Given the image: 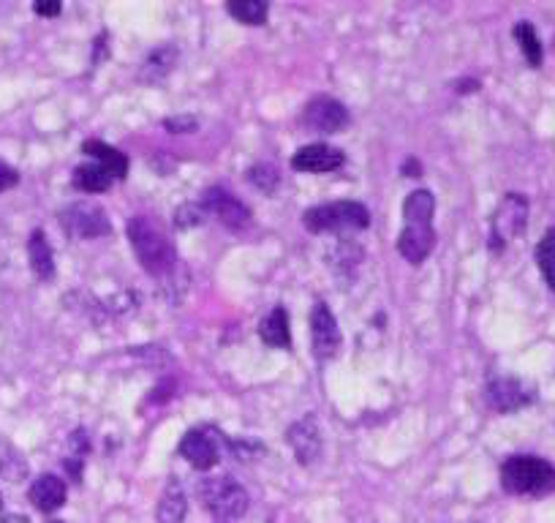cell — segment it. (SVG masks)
Here are the masks:
<instances>
[{
  "label": "cell",
  "instance_id": "obj_23",
  "mask_svg": "<svg viewBox=\"0 0 555 523\" xmlns=\"http://www.w3.org/2000/svg\"><path fill=\"white\" fill-rule=\"evenodd\" d=\"M436 213V200L430 191L420 189L411 191L403 202V218L405 224H434Z\"/></svg>",
  "mask_w": 555,
  "mask_h": 523
},
{
  "label": "cell",
  "instance_id": "obj_12",
  "mask_svg": "<svg viewBox=\"0 0 555 523\" xmlns=\"http://www.w3.org/2000/svg\"><path fill=\"white\" fill-rule=\"evenodd\" d=\"M180 456L199 472H210L218 461H221V450H218V439L207 429H194L180 439L178 447Z\"/></svg>",
  "mask_w": 555,
  "mask_h": 523
},
{
  "label": "cell",
  "instance_id": "obj_6",
  "mask_svg": "<svg viewBox=\"0 0 555 523\" xmlns=\"http://www.w3.org/2000/svg\"><path fill=\"white\" fill-rule=\"evenodd\" d=\"M528 224V200L522 194H506L501 205L495 207L493 221H490V248L504 251L509 240L526 232Z\"/></svg>",
  "mask_w": 555,
  "mask_h": 523
},
{
  "label": "cell",
  "instance_id": "obj_34",
  "mask_svg": "<svg viewBox=\"0 0 555 523\" xmlns=\"http://www.w3.org/2000/svg\"><path fill=\"white\" fill-rule=\"evenodd\" d=\"M403 173H414V175H411V178H420V164L411 162V158H409V162L403 164Z\"/></svg>",
  "mask_w": 555,
  "mask_h": 523
},
{
  "label": "cell",
  "instance_id": "obj_28",
  "mask_svg": "<svg viewBox=\"0 0 555 523\" xmlns=\"http://www.w3.org/2000/svg\"><path fill=\"white\" fill-rule=\"evenodd\" d=\"M207 218V213H205V207L199 205V202H191V205H183L178 211V216H175V224H178V227H199L202 221H205Z\"/></svg>",
  "mask_w": 555,
  "mask_h": 523
},
{
  "label": "cell",
  "instance_id": "obj_4",
  "mask_svg": "<svg viewBox=\"0 0 555 523\" xmlns=\"http://www.w3.org/2000/svg\"><path fill=\"white\" fill-rule=\"evenodd\" d=\"M196 496H199V505L210 512L216 523L240 521L250 507L248 490L237 480L229 477V474L205 477L199 483V488H196Z\"/></svg>",
  "mask_w": 555,
  "mask_h": 523
},
{
  "label": "cell",
  "instance_id": "obj_21",
  "mask_svg": "<svg viewBox=\"0 0 555 523\" xmlns=\"http://www.w3.org/2000/svg\"><path fill=\"white\" fill-rule=\"evenodd\" d=\"M112 183H115L112 175L99 164H82L72 175V186L77 191H85V194H104V191L112 189Z\"/></svg>",
  "mask_w": 555,
  "mask_h": 523
},
{
  "label": "cell",
  "instance_id": "obj_25",
  "mask_svg": "<svg viewBox=\"0 0 555 523\" xmlns=\"http://www.w3.org/2000/svg\"><path fill=\"white\" fill-rule=\"evenodd\" d=\"M227 12L243 25H264L270 7L264 0H229Z\"/></svg>",
  "mask_w": 555,
  "mask_h": 523
},
{
  "label": "cell",
  "instance_id": "obj_29",
  "mask_svg": "<svg viewBox=\"0 0 555 523\" xmlns=\"http://www.w3.org/2000/svg\"><path fill=\"white\" fill-rule=\"evenodd\" d=\"M164 128H167L169 135H191L199 128V120L194 115H175L164 120Z\"/></svg>",
  "mask_w": 555,
  "mask_h": 523
},
{
  "label": "cell",
  "instance_id": "obj_15",
  "mask_svg": "<svg viewBox=\"0 0 555 523\" xmlns=\"http://www.w3.org/2000/svg\"><path fill=\"white\" fill-rule=\"evenodd\" d=\"M436 245L434 224H405L398 238V251L411 265H423Z\"/></svg>",
  "mask_w": 555,
  "mask_h": 523
},
{
  "label": "cell",
  "instance_id": "obj_1",
  "mask_svg": "<svg viewBox=\"0 0 555 523\" xmlns=\"http://www.w3.org/2000/svg\"><path fill=\"white\" fill-rule=\"evenodd\" d=\"M126 234L145 273H151L153 279H167L172 273L175 265H178V251H175L167 229L156 218L133 216L126 224Z\"/></svg>",
  "mask_w": 555,
  "mask_h": 523
},
{
  "label": "cell",
  "instance_id": "obj_35",
  "mask_svg": "<svg viewBox=\"0 0 555 523\" xmlns=\"http://www.w3.org/2000/svg\"><path fill=\"white\" fill-rule=\"evenodd\" d=\"M3 510H7V501H3V490H0V518L7 515V512H3Z\"/></svg>",
  "mask_w": 555,
  "mask_h": 523
},
{
  "label": "cell",
  "instance_id": "obj_14",
  "mask_svg": "<svg viewBox=\"0 0 555 523\" xmlns=\"http://www.w3.org/2000/svg\"><path fill=\"white\" fill-rule=\"evenodd\" d=\"M28 499H30V505L36 507V510L44 512V515H52V512L61 510V507L66 505V499H68L66 480L57 477V474H52V472L39 474V477L30 483Z\"/></svg>",
  "mask_w": 555,
  "mask_h": 523
},
{
  "label": "cell",
  "instance_id": "obj_11",
  "mask_svg": "<svg viewBox=\"0 0 555 523\" xmlns=\"http://www.w3.org/2000/svg\"><path fill=\"white\" fill-rule=\"evenodd\" d=\"M286 442L295 450L297 463L302 467H311L319 456H322V425H319L317 414H306L302 420H297L289 431H286Z\"/></svg>",
  "mask_w": 555,
  "mask_h": 523
},
{
  "label": "cell",
  "instance_id": "obj_27",
  "mask_svg": "<svg viewBox=\"0 0 555 523\" xmlns=\"http://www.w3.org/2000/svg\"><path fill=\"white\" fill-rule=\"evenodd\" d=\"M537 265H539V270H542L547 286L553 290V295H555V240L542 238V243L537 245Z\"/></svg>",
  "mask_w": 555,
  "mask_h": 523
},
{
  "label": "cell",
  "instance_id": "obj_24",
  "mask_svg": "<svg viewBox=\"0 0 555 523\" xmlns=\"http://www.w3.org/2000/svg\"><path fill=\"white\" fill-rule=\"evenodd\" d=\"M512 34H515V41H517V47H520V52H522V58H526L528 66L531 68L542 66L544 50H542V41H539L537 28L522 20V23L515 25V30H512Z\"/></svg>",
  "mask_w": 555,
  "mask_h": 523
},
{
  "label": "cell",
  "instance_id": "obj_7",
  "mask_svg": "<svg viewBox=\"0 0 555 523\" xmlns=\"http://www.w3.org/2000/svg\"><path fill=\"white\" fill-rule=\"evenodd\" d=\"M300 126L308 135H338L349 126V110L333 95H317L302 110Z\"/></svg>",
  "mask_w": 555,
  "mask_h": 523
},
{
  "label": "cell",
  "instance_id": "obj_17",
  "mask_svg": "<svg viewBox=\"0 0 555 523\" xmlns=\"http://www.w3.org/2000/svg\"><path fill=\"white\" fill-rule=\"evenodd\" d=\"M82 153H85V156L93 158V164L104 167L106 173L112 175V180H126V175H128V156H126V153H120L117 148L106 145V142H101V140H85L82 142Z\"/></svg>",
  "mask_w": 555,
  "mask_h": 523
},
{
  "label": "cell",
  "instance_id": "obj_8",
  "mask_svg": "<svg viewBox=\"0 0 555 523\" xmlns=\"http://www.w3.org/2000/svg\"><path fill=\"white\" fill-rule=\"evenodd\" d=\"M533 398H537V393H533L531 384L515 377L493 379L488 384V390H485V401L499 414H512L517 409H526L528 404H533Z\"/></svg>",
  "mask_w": 555,
  "mask_h": 523
},
{
  "label": "cell",
  "instance_id": "obj_18",
  "mask_svg": "<svg viewBox=\"0 0 555 523\" xmlns=\"http://www.w3.org/2000/svg\"><path fill=\"white\" fill-rule=\"evenodd\" d=\"M28 262L30 270L39 281H52L55 279V254H52V245L47 240V234L41 229H34L28 238Z\"/></svg>",
  "mask_w": 555,
  "mask_h": 523
},
{
  "label": "cell",
  "instance_id": "obj_2",
  "mask_svg": "<svg viewBox=\"0 0 555 523\" xmlns=\"http://www.w3.org/2000/svg\"><path fill=\"white\" fill-rule=\"evenodd\" d=\"M501 488L512 496H547L555 490V467L539 456H509L501 463Z\"/></svg>",
  "mask_w": 555,
  "mask_h": 523
},
{
  "label": "cell",
  "instance_id": "obj_30",
  "mask_svg": "<svg viewBox=\"0 0 555 523\" xmlns=\"http://www.w3.org/2000/svg\"><path fill=\"white\" fill-rule=\"evenodd\" d=\"M88 450H90L88 431L77 429L72 436H68V456L66 458H79V461H85Z\"/></svg>",
  "mask_w": 555,
  "mask_h": 523
},
{
  "label": "cell",
  "instance_id": "obj_16",
  "mask_svg": "<svg viewBox=\"0 0 555 523\" xmlns=\"http://www.w3.org/2000/svg\"><path fill=\"white\" fill-rule=\"evenodd\" d=\"M189 515V496L180 477H169L156 505V523H185Z\"/></svg>",
  "mask_w": 555,
  "mask_h": 523
},
{
  "label": "cell",
  "instance_id": "obj_13",
  "mask_svg": "<svg viewBox=\"0 0 555 523\" xmlns=\"http://www.w3.org/2000/svg\"><path fill=\"white\" fill-rule=\"evenodd\" d=\"M346 156L344 151L333 145H324V142H313V145L300 148V151L292 156V167L297 173H308V175H327L335 173V169L344 167Z\"/></svg>",
  "mask_w": 555,
  "mask_h": 523
},
{
  "label": "cell",
  "instance_id": "obj_3",
  "mask_svg": "<svg viewBox=\"0 0 555 523\" xmlns=\"http://www.w3.org/2000/svg\"><path fill=\"white\" fill-rule=\"evenodd\" d=\"M302 227L313 234H351L371 227V211L362 202H327L302 213Z\"/></svg>",
  "mask_w": 555,
  "mask_h": 523
},
{
  "label": "cell",
  "instance_id": "obj_32",
  "mask_svg": "<svg viewBox=\"0 0 555 523\" xmlns=\"http://www.w3.org/2000/svg\"><path fill=\"white\" fill-rule=\"evenodd\" d=\"M34 12L39 14V17H57V14L63 12V7L57 0H52V3H34Z\"/></svg>",
  "mask_w": 555,
  "mask_h": 523
},
{
  "label": "cell",
  "instance_id": "obj_33",
  "mask_svg": "<svg viewBox=\"0 0 555 523\" xmlns=\"http://www.w3.org/2000/svg\"><path fill=\"white\" fill-rule=\"evenodd\" d=\"M0 523H30L28 515H20V512H12V515H3Z\"/></svg>",
  "mask_w": 555,
  "mask_h": 523
},
{
  "label": "cell",
  "instance_id": "obj_5",
  "mask_svg": "<svg viewBox=\"0 0 555 523\" xmlns=\"http://www.w3.org/2000/svg\"><path fill=\"white\" fill-rule=\"evenodd\" d=\"M61 227L68 238L74 240H93V238H106L112 232V224L106 218L104 207L95 205L90 200H79L74 205L63 207L61 211Z\"/></svg>",
  "mask_w": 555,
  "mask_h": 523
},
{
  "label": "cell",
  "instance_id": "obj_10",
  "mask_svg": "<svg viewBox=\"0 0 555 523\" xmlns=\"http://www.w3.org/2000/svg\"><path fill=\"white\" fill-rule=\"evenodd\" d=\"M311 344L317 360H330L340 349V328L335 314L330 311L327 303H317L311 311Z\"/></svg>",
  "mask_w": 555,
  "mask_h": 523
},
{
  "label": "cell",
  "instance_id": "obj_31",
  "mask_svg": "<svg viewBox=\"0 0 555 523\" xmlns=\"http://www.w3.org/2000/svg\"><path fill=\"white\" fill-rule=\"evenodd\" d=\"M20 183V173L14 167H9L7 162H0V194Z\"/></svg>",
  "mask_w": 555,
  "mask_h": 523
},
{
  "label": "cell",
  "instance_id": "obj_26",
  "mask_svg": "<svg viewBox=\"0 0 555 523\" xmlns=\"http://www.w3.org/2000/svg\"><path fill=\"white\" fill-rule=\"evenodd\" d=\"M245 178H248V183L254 186V189H259L261 194H275L278 183H281V173L267 162L254 164V167L245 173Z\"/></svg>",
  "mask_w": 555,
  "mask_h": 523
},
{
  "label": "cell",
  "instance_id": "obj_19",
  "mask_svg": "<svg viewBox=\"0 0 555 523\" xmlns=\"http://www.w3.org/2000/svg\"><path fill=\"white\" fill-rule=\"evenodd\" d=\"M259 339L267 346H278V349H289L292 346V328H289V314L286 308L275 306L259 324Z\"/></svg>",
  "mask_w": 555,
  "mask_h": 523
},
{
  "label": "cell",
  "instance_id": "obj_37",
  "mask_svg": "<svg viewBox=\"0 0 555 523\" xmlns=\"http://www.w3.org/2000/svg\"><path fill=\"white\" fill-rule=\"evenodd\" d=\"M50 523H66V521H57V518H52V521Z\"/></svg>",
  "mask_w": 555,
  "mask_h": 523
},
{
  "label": "cell",
  "instance_id": "obj_36",
  "mask_svg": "<svg viewBox=\"0 0 555 523\" xmlns=\"http://www.w3.org/2000/svg\"><path fill=\"white\" fill-rule=\"evenodd\" d=\"M544 238H550V240H555V227H553V229H547V234H544Z\"/></svg>",
  "mask_w": 555,
  "mask_h": 523
},
{
  "label": "cell",
  "instance_id": "obj_9",
  "mask_svg": "<svg viewBox=\"0 0 555 523\" xmlns=\"http://www.w3.org/2000/svg\"><path fill=\"white\" fill-rule=\"evenodd\" d=\"M202 207H205L207 216H216L232 232H243L250 227V211L237 200V196L229 194L223 186H212L202 194Z\"/></svg>",
  "mask_w": 555,
  "mask_h": 523
},
{
  "label": "cell",
  "instance_id": "obj_22",
  "mask_svg": "<svg viewBox=\"0 0 555 523\" xmlns=\"http://www.w3.org/2000/svg\"><path fill=\"white\" fill-rule=\"evenodd\" d=\"M175 61H178V50H175L172 44L156 47V50L145 58V63H142L139 79H145V82H162V79L175 68Z\"/></svg>",
  "mask_w": 555,
  "mask_h": 523
},
{
  "label": "cell",
  "instance_id": "obj_20",
  "mask_svg": "<svg viewBox=\"0 0 555 523\" xmlns=\"http://www.w3.org/2000/svg\"><path fill=\"white\" fill-rule=\"evenodd\" d=\"M30 474L28 461H25L23 452L7 439V436H0V480H7V483H25Z\"/></svg>",
  "mask_w": 555,
  "mask_h": 523
}]
</instances>
